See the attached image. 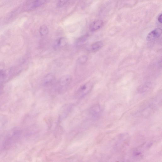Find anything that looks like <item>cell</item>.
<instances>
[{"mask_svg": "<svg viewBox=\"0 0 162 162\" xmlns=\"http://www.w3.org/2000/svg\"><path fill=\"white\" fill-rule=\"evenodd\" d=\"M49 1V0H35L33 3V7H38L45 4Z\"/></svg>", "mask_w": 162, "mask_h": 162, "instance_id": "obj_11", "label": "cell"}, {"mask_svg": "<svg viewBox=\"0 0 162 162\" xmlns=\"http://www.w3.org/2000/svg\"><path fill=\"white\" fill-rule=\"evenodd\" d=\"M103 46V43L101 41H98L93 43L91 46V49L94 52H96L100 49Z\"/></svg>", "mask_w": 162, "mask_h": 162, "instance_id": "obj_7", "label": "cell"}, {"mask_svg": "<svg viewBox=\"0 0 162 162\" xmlns=\"http://www.w3.org/2000/svg\"><path fill=\"white\" fill-rule=\"evenodd\" d=\"M103 22L101 20H95L91 24L90 27L91 31H96L100 29L103 25Z\"/></svg>", "mask_w": 162, "mask_h": 162, "instance_id": "obj_5", "label": "cell"}, {"mask_svg": "<svg viewBox=\"0 0 162 162\" xmlns=\"http://www.w3.org/2000/svg\"><path fill=\"white\" fill-rule=\"evenodd\" d=\"M20 132L19 130H14L7 137L4 144L6 148H10L17 140L20 134Z\"/></svg>", "mask_w": 162, "mask_h": 162, "instance_id": "obj_1", "label": "cell"}, {"mask_svg": "<svg viewBox=\"0 0 162 162\" xmlns=\"http://www.w3.org/2000/svg\"><path fill=\"white\" fill-rule=\"evenodd\" d=\"M55 79V76L51 73L47 75L44 79L43 83L45 85H48L52 83Z\"/></svg>", "mask_w": 162, "mask_h": 162, "instance_id": "obj_6", "label": "cell"}, {"mask_svg": "<svg viewBox=\"0 0 162 162\" xmlns=\"http://www.w3.org/2000/svg\"><path fill=\"white\" fill-rule=\"evenodd\" d=\"M161 29L158 28L154 29L147 35L146 40L148 41H154L160 37L161 34Z\"/></svg>", "mask_w": 162, "mask_h": 162, "instance_id": "obj_3", "label": "cell"}, {"mask_svg": "<svg viewBox=\"0 0 162 162\" xmlns=\"http://www.w3.org/2000/svg\"><path fill=\"white\" fill-rule=\"evenodd\" d=\"M88 37V35L87 34L80 37L77 40L76 42V45L79 46L83 45L87 39Z\"/></svg>", "mask_w": 162, "mask_h": 162, "instance_id": "obj_8", "label": "cell"}, {"mask_svg": "<svg viewBox=\"0 0 162 162\" xmlns=\"http://www.w3.org/2000/svg\"><path fill=\"white\" fill-rule=\"evenodd\" d=\"M158 21L160 23L162 24V14H160V15L158 17Z\"/></svg>", "mask_w": 162, "mask_h": 162, "instance_id": "obj_14", "label": "cell"}, {"mask_svg": "<svg viewBox=\"0 0 162 162\" xmlns=\"http://www.w3.org/2000/svg\"><path fill=\"white\" fill-rule=\"evenodd\" d=\"M93 85L91 82L86 83L79 88L77 92V95L80 97L84 96L91 90Z\"/></svg>", "mask_w": 162, "mask_h": 162, "instance_id": "obj_2", "label": "cell"}, {"mask_svg": "<svg viewBox=\"0 0 162 162\" xmlns=\"http://www.w3.org/2000/svg\"><path fill=\"white\" fill-rule=\"evenodd\" d=\"M69 0H57V5L58 7H61L67 3Z\"/></svg>", "mask_w": 162, "mask_h": 162, "instance_id": "obj_12", "label": "cell"}, {"mask_svg": "<svg viewBox=\"0 0 162 162\" xmlns=\"http://www.w3.org/2000/svg\"><path fill=\"white\" fill-rule=\"evenodd\" d=\"M67 39L64 38H61L58 39L57 42V45L59 47H63L67 45Z\"/></svg>", "mask_w": 162, "mask_h": 162, "instance_id": "obj_9", "label": "cell"}, {"mask_svg": "<svg viewBox=\"0 0 162 162\" xmlns=\"http://www.w3.org/2000/svg\"><path fill=\"white\" fill-rule=\"evenodd\" d=\"M72 77L70 75H66L62 77L59 80V84L62 86L69 85L71 82Z\"/></svg>", "mask_w": 162, "mask_h": 162, "instance_id": "obj_4", "label": "cell"}, {"mask_svg": "<svg viewBox=\"0 0 162 162\" xmlns=\"http://www.w3.org/2000/svg\"><path fill=\"white\" fill-rule=\"evenodd\" d=\"M88 59L87 57L86 56H83L79 57L78 59V62L81 64L85 63Z\"/></svg>", "mask_w": 162, "mask_h": 162, "instance_id": "obj_13", "label": "cell"}, {"mask_svg": "<svg viewBox=\"0 0 162 162\" xmlns=\"http://www.w3.org/2000/svg\"><path fill=\"white\" fill-rule=\"evenodd\" d=\"M39 32L42 36L47 35L49 33V29L47 26L45 25L41 26L39 29Z\"/></svg>", "mask_w": 162, "mask_h": 162, "instance_id": "obj_10", "label": "cell"}]
</instances>
